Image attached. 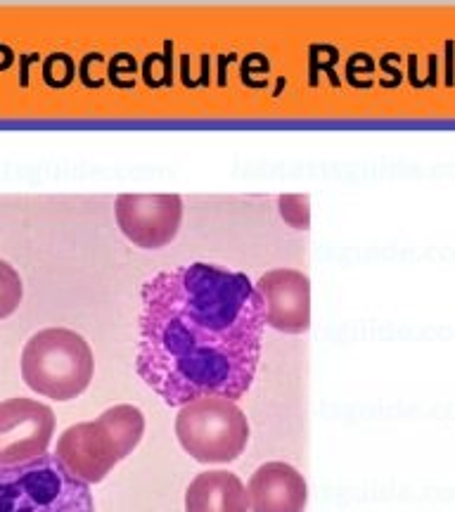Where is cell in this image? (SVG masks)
Returning <instances> with one entry per match:
<instances>
[{
    "instance_id": "11",
    "label": "cell",
    "mask_w": 455,
    "mask_h": 512,
    "mask_svg": "<svg viewBox=\"0 0 455 512\" xmlns=\"http://www.w3.org/2000/svg\"><path fill=\"white\" fill-rule=\"evenodd\" d=\"M22 278L12 268L8 261L0 259V320L12 316L17 311V306L22 304Z\"/></svg>"
},
{
    "instance_id": "7",
    "label": "cell",
    "mask_w": 455,
    "mask_h": 512,
    "mask_svg": "<svg viewBox=\"0 0 455 512\" xmlns=\"http://www.w3.org/2000/svg\"><path fill=\"white\" fill-rule=\"evenodd\" d=\"M117 223L136 247L159 249L176 238L183 221L181 195H119Z\"/></svg>"
},
{
    "instance_id": "1",
    "label": "cell",
    "mask_w": 455,
    "mask_h": 512,
    "mask_svg": "<svg viewBox=\"0 0 455 512\" xmlns=\"http://www.w3.org/2000/svg\"><path fill=\"white\" fill-rule=\"evenodd\" d=\"M140 299L136 370L166 406L249 392L266 318L245 273L197 261L152 275Z\"/></svg>"
},
{
    "instance_id": "10",
    "label": "cell",
    "mask_w": 455,
    "mask_h": 512,
    "mask_svg": "<svg viewBox=\"0 0 455 512\" xmlns=\"http://www.w3.org/2000/svg\"><path fill=\"white\" fill-rule=\"evenodd\" d=\"M185 512H249V494L233 472L209 470L190 482Z\"/></svg>"
},
{
    "instance_id": "8",
    "label": "cell",
    "mask_w": 455,
    "mask_h": 512,
    "mask_svg": "<svg viewBox=\"0 0 455 512\" xmlns=\"http://www.w3.org/2000/svg\"><path fill=\"white\" fill-rule=\"evenodd\" d=\"M264 304L266 325L287 335L311 328V280L294 268H275L254 285Z\"/></svg>"
},
{
    "instance_id": "6",
    "label": "cell",
    "mask_w": 455,
    "mask_h": 512,
    "mask_svg": "<svg viewBox=\"0 0 455 512\" xmlns=\"http://www.w3.org/2000/svg\"><path fill=\"white\" fill-rule=\"evenodd\" d=\"M55 434V413L34 399L0 403V467L24 465L46 456Z\"/></svg>"
},
{
    "instance_id": "3",
    "label": "cell",
    "mask_w": 455,
    "mask_h": 512,
    "mask_svg": "<svg viewBox=\"0 0 455 512\" xmlns=\"http://www.w3.org/2000/svg\"><path fill=\"white\" fill-rule=\"evenodd\" d=\"M93 373L91 344L74 330L48 328L36 332L22 351L24 382L48 399H76L88 389Z\"/></svg>"
},
{
    "instance_id": "2",
    "label": "cell",
    "mask_w": 455,
    "mask_h": 512,
    "mask_svg": "<svg viewBox=\"0 0 455 512\" xmlns=\"http://www.w3.org/2000/svg\"><path fill=\"white\" fill-rule=\"evenodd\" d=\"M143 434V411L121 403L107 408L100 418L64 430L57 439L55 458L81 482L100 484L114 470V465L131 456Z\"/></svg>"
},
{
    "instance_id": "5",
    "label": "cell",
    "mask_w": 455,
    "mask_h": 512,
    "mask_svg": "<svg viewBox=\"0 0 455 512\" xmlns=\"http://www.w3.org/2000/svg\"><path fill=\"white\" fill-rule=\"evenodd\" d=\"M176 437L197 463H233L247 448L249 422L235 401L204 396L181 408Z\"/></svg>"
},
{
    "instance_id": "9",
    "label": "cell",
    "mask_w": 455,
    "mask_h": 512,
    "mask_svg": "<svg viewBox=\"0 0 455 512\" xmlns=\"http://www.w3.org/2000/svg\"><path fill=\"white\" fill-rule=\"evenodd\" d=\"M252 512H304L309 486L297 467L287 463H266L249 479Z\"/></svg>"
},
{
    "instance_id": "4",
    "label": "cell",
    "mask_w": 455,
    "mask_h": 512,
    "mask_svg": "<svg viewBox=\"0 0 455 512\" xmlns=\"http://www.w3.org/2000/svg\"><path fill=\"white\" fill-rule=\"evenodd\" d=\"M0 512H95L86 482L55 456L0 467Z\"/></svg>"
}]
</instances>
